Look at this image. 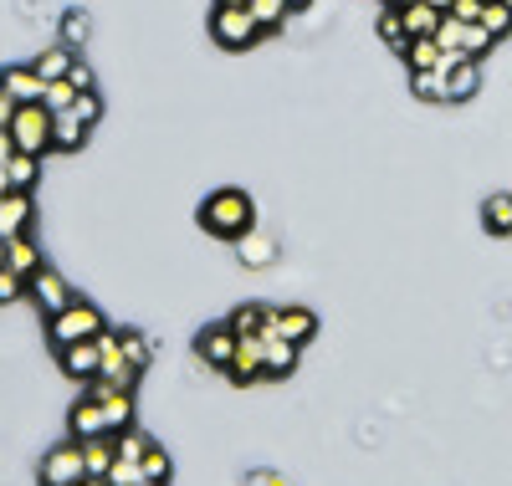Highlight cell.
Listing matches in <instances>:
<instances>
[{
	"instance_id": "10",
	"label": "cell",
	"mask_w": 512,
	"mask_h": 486,
	"mask_svg": "<svg viewBox=\"0 0 512 486\" xmlns=\"http://www.w3.org/2000/svg\"><path fill=\"white\" fill-rule=\"evenodd\" d=\"M57 359H62V374H67V379L88 384V379H98V369H103V348H98V338L67 343V348H57Z\"/></svg>"
},
{
	"instance_id": "12",
	"label": "cell",
	"mask_w": 512,
	"mask_h": 486,
	"mask_svg": "<svg viewBox=\"0 0 512 486\" xmlns=\"http://www.w3.org/2000/svg\"><path fill=\"white\" fill-rule=\"evenodd\" d=\"M31 215H36L31 210V190H11L6 200H0V236H6V241L11 236H26L31 231Z\"/></svg>"
},
{
	"instance_id": "30",
	"label": "cell",
	"mask_w": 512,
	"mask_h": 486,
	"mask_svg": "<svg viewBox=\"0 0 512 486\" xmlns=\"http://www.w3.org/2000/svg\"><path fill=\"white\" fill-rule=\"evenodd\" d=\"M118 343H123V359L144 374V369H149V338H144V333H118Z\"/></svg>"
},
{
	"instance_id": "26",
	"label": "cell",
	"mask_w": 512,
	"mask_h": 486,
	"mask_svg": "<svg viewBox=\"0 0 512 486\" xmlns=\"http://www.w3.org/2000/svg\"><path fill=\"white\" fill-rule=\"evenodd\" d=\"M72 103H77V87H72L67 77L47 82V93H41V108H47V113H67Z\"/></svg>"
},
{
	"instance_id": "47",
	"label": "cell",
	"mask_w": 512,
	"mask_h": 486,
	"mask_svg": "<svg viewBox=\"0 0 512 486\" xmlns=\"http://www.w3.org/2000/svg\"><path fill=\"white\" fill-rule=\"evenodd\" d=\"M287 6H292V11H303V6H308V0H287Z\"/></svg>"
},
{
	"instance_id": "3",
	"label": "cell",
	"mask_w": 512,
	"mask_h": 486,
	"mask_svg": "<svg viewBox=\"0 0 512 486\" xmlns=\"http://www.w3.org/2000/svg\"><path fill=\"white\" fill-rule=\"evenodd\" d=\"M11 144L21 149V154H47L52 149V113L41 108V103H21L16 108V118H11Z\"/></svg>"
},
{
	"instance_id": "32",
	"label": "cell",
	"mask_w": 512,
	"mask_h": 486,
	"mask_svg": "<svg viewBox=\"0 0 512 486\" xmlns=\"http://www.w3.org/2000/svg\"><path fill=\"white\" fill-rule=\"evenodd\" d=\"M88 31H93V21L82 16V11H67V16H62V41H67V47H77V41H88Z\"/></svg>"
},
{
	"instance_id": "34",
	"label": "cell",
	"mask_w": 512,
	"mask_h": 486,
	"mask_svg": "<svg viewBox=\"0 0 512 486\" xmlns=\"http://www.w3.org/2000/svg\"><path fill=\"white\" fill-rule=\"evenodd\" d=\"M507 26H512V11L507 6H497V0H492V6H482V31L487 36H502Z\"/></svg>"
},
{
	"instance_id": "46",
	"label": "cell",
	"mask_w": 512,
	"mask_h": 486,
	"mask_svg": "<svg viewBox=\"0 0 512 486\" xmlns=\"http://www.w3.org/2000/svg\"><path fill=\"white\" fill-rule=\"evenodd\" d=\"M0 267H6V236H0Z\"/></svg>"
},
{
	"instance_id": "19",
	"label": "cell",
	"mask_w": 512,
	"mask_h": 486,
	"mask_svg": "<svg viewBox=\"0 0 512 486\" xmlns=\"http://www.w3.org/2000/svg\"><path fill=\"white\" fill-rule=\"evenodd\" d=\"M82 461H88V476H108V471H113V461H118L113 435H93V440H82Z\"/></svg>"
},
{
	"instance_id": "23",
	"label": "cell",
	"mask_w": 512,
	"mask_h": 486,
	"mask_svg": "<svg viewBox=\"0 0 512 486\" xmlns=\"http://www.w3.org/2000/svg\"><path fill=\"white\" fill-rule=\"evenodd\" d=\"M6 174H11V190H31V185H36V174H41V159L16 149V154L6 159Z\"/></svg>"
},
{
	"instance_id": "25",
	"label": "cell",
	"mask_w": 512,
	"mask_h": 486,
	"mask_svg": "<svg viewBox=\"0 0 512 486\" xmlns=\"http://www.w3.org/2000/svg\"><path fill=\"white\" fill-rule=\"evenodd\" d=\"M113 446H118V461H144L154 440H149V435H139L134 425H128V430H118V435H113Z\"/></svg>"
},
{
	"instance_id": "16",
	"label": "cell",
	"mask_w": 512,
	"mask_h": 486,
	"mask_svg": "<svg viewBox=\"0 0 512 486\" xmlns=\"http://www.w3.org/2000/svg\"><path fill=\"white\" fill-rule=\"evenodd\" d=\"M93 435H108V420H103V405L82 394L72 405V440H93Z\"/></svg>"
},
{
	"instance_id": "44",
	"label": "cell",
	"mask_w": 512,
	"mask_h": 486,
	"mask_svg": "<svg viewBox=\"0 0 512 486\" xmlns=\"http://www.w3.org/2000/svg\"><path fill=\"white\" fill-rule=\"evenodd\" d=\"M82 486H113L108 476H82Z\"/></svg>"
},
{
	"instance_id": "50",
	"label": "cell",
	"mask_w": 512,
	"mask_h": 486,
	"mask_svg": "<svg viewBox=\"0 0 512 486\" xmlns=\"http://www.w3.org/2000/svg\"><path fill=\"white\" fill-rule=\"evenodd\" d=\"M390 6H410V0H390Z\"/></svg>"
},
{
	"instance_id": "2",
	"label": "cell",
	"mask_w": 512,
	"mask_h": 486,
	"mask_svg": "<svg viewBox=\"0 0 512 486\" xmlns=\"http://www.w3.org/2000/svg\"><path fill=\"white\" fill-rule=\"evenodd\" d=\"M103 328H108V323H103L98 307L77 297V302H67L62 313L52 318V343H57V348H67V343H88V338H98Z\"/></svg>"
},
{
	"instance_id": "40",
	"label": "cell",
	"mask_w": 512,
	"mask_h": 486,
	"mask_svg": "<svg viewBox=\"0 0 512 486\" xmlns=\"http://www.w3.org/2000/svg\"><path fill=\"white\" fill-rule=\"evenodd\" d=\"M246 486H292L287 476H277V471H251L246 476Z\"/></svg>"
},
{
	"instance_id": "1",
	"label": "cell",
	"mask_w": 512,
	"mask_h": 486,
	"mask_svg": "<svg viewBox=\"0 0 512 486\" xmlns=\"http://www.w3.org/2000/svg\"><path fill=\"white\" fill-rule=\"evenodd\" d=\"M200 226L210 236H221V241H241L256 226V205H251L246 190H216V195H205V205H200Z\"/></svg>"
},
{
	"instance_id": "45",
	"label": "cell",
	"mask_w": 512,
	"mask_h": 486,
	"mask_svg": "<svg viewBox=\"0 0 512 486\" xmlns=\"http://www.w3.org/2000/svg\"><path fill=\"white\" fill-rule=\"evenodd\" d=\"M425 6H436V11H451V0H425Z\"/></svg>"
},
{
	"instance_id": "29",
	"label": "cell",
	"mask_w": 512,
	"mask_h": 486,
	"mask_svg": "<svg viewBox=\"0 0 512 486\" xmlns=\"http://www.w3.org/2000/svg\"><path fill=\"white\" fill-rule=\"evenodd\" d=\"M410 87H415L420 98H451L446 72H410Z\"/></svg>"
},
{
	"instance_id": "24",
	"label": "cell",
	"mask_w": 512,
	"mask_h": 486,
	"mask_svg": "<svg viewBox=\"0 0 512 486\" xmlns=\"http://www.w3.org/2000/svg\"><path fill=\"white\" fill-rule=\"evenodd\" d=\"M246 11L256 16V26H262V31H277L292 6H287V0H246Z\"/></svg>"
},
{
	"instance_id": "33",
	"label": "cell",
	"mask_w": 512,
	"mask_h": 486,
	"mask_svg": "<svg viewBox=\"0 0 512 486\" xmlns=\"http://www.w3.org/2000/svg\"><path fill=\"white\" fill-rule=\"evenodd\" d=\"M139 471H144V481H169V471H175V466H169V456L159 446H149V456L139 461Z\"/></svg>"
},
{
	"instance_id": "6",
	"label": "cell",
	"mask_w": 512,
	"mask_h": 486,
	"mask_svg": "<svg viewBox=\"0 0 512 486\" xmlns=\"http://www.w3.org/2000/svg\"><path fill=\"white\" fill-rule=\"evenodd\" d=\"M26 297H31L47 318H57L67 302H77V297H72V287H67V277H62L57 267H36V272L26 277Z\"/></svg>"
},
{
	"instance_id": "41",
	"label": "cell",
	"mask_w": 512,
	"mask_h": 486,
	"mask_svg": "<svg viewBox=\"0 0 512 486\" xmlns=\"http://www.w3.org/2000/svg\"><path fill=\"white\" fill-rule=\"evenodd\" d=\"M16 108H21V103H16V98L6 93V87H0V128H11V118H16Z\"/></svg>"
},
{
	"instance_id": "4",
	"label": "cell",
	"mask_w": 512,
	"mask_h": 486,
	"mask_svg": "<svg viewBox=\"0 0 512 486\" xmlns=\"http://www.w3.org/2000/svg\"><path fill=\"white\" fill-rule=\"evenodd\" d=\"M210 36H216V47L226 52H246L256 36H262V26H256V16L246 6H216V16H210Z\"/></svg>"
},
{
	"instance_id": "36",
	"label": "cell",
	"mask_w": 512,
	"mask_h": 486,
	"mask_svg": "<svg viewBox=\"0 0 512 486\" xmlns=\"http://www.w3.org/2000/svg\"><path fill=\"white\" fill-rule=\"evenodd\" d=\"M108 481L113 486H144V471H139V461H113Z\"/></svg>"
},
{
	"instance_id": "31",
	"label": "cell",
	"mask_w": 512,
	"mask_h": 486,
	"mask_svg": "<svg viewBox=\"0 0 512 486\" xmlns=\"http://www.w3.org/2000/svg\"><path fill=\"white\" fill-rule=\"evenodd\" d=\"M487 226L492 231H512V195H492L487 200Z\"/></svg>"
},
{
	"instance_id": "15",
	"label": "cell",
	"mask_w": 512,
	"mask_h": 486,
	"mask_svg": "<svg viewBox=\"0 0 512 486\" xmlns=\"http://www.w3.org/2000/svg\"><path fill=\"white\" fill-rule=\"evenodd\" d=\"M405 62H410V72H446V52L436 47V36H410Z\"/></svg>"
},
{
	"instance_id": "7",
	"label": "cell",
	"mask_w": 512,
	"mask_h": 486,
	"mask_svg": "<svg viewBox=\"0 0 512 486\" xmlns=\"http://www.w3.org/2000/svg\"><path fill=\"white\" fill-rule=\"evenodd\" d=\"M262 333H267V338H287V343L303 348V343L318 333V318L308 313V307H272V318H267Z\"/></svg>"
},
{
	"instance_id": "21",
	"label": "cell",
	"mask_w": 512,
	"mask_h": 486,
	"mask_svg": "<svg viewBox=\"0 0 512 486\" xmlns=\"http://www.w3.org/2000/svg\"><path fill=\"white\" fill-rule=\"evenodd\" d=\"M72 62H77V52L67 47V41H57V47H41V57L31 62L41 77H47V82H57V77H67L72 72Z\"/></svg>"
},
{
	"instance_id": "35",
	"label": "cell",
	"mask_w": 512,
	"mask_h": 486,
	"mask_svg": "<svg viewBox=\"0 0 512 486\" xmlns=\"http://www.w3.org/2000/svg\"><path fill=\"white\" fill-rule=\"evenodd\" d=\"M16 297H26V277H21V272H11V267H0V307L16 302Z\"/></svg>"
},
{
	"instance_id": "48",
	"label": "cell",
	"mask_w": 512,
	"mask_h": 486,
	"mask_svg": "<svg viewBox=\"0 0 512 486\" xmlns=\"http://www.w3.org/2000/svg\"><path fill=\"white\" fill-rule=\"evenodd\" d=\"M216 6H246V0H216Z\"/></svg>"
},
{
	"instance_id": "14",
	"label": "cell",
	"mask_w": 512,
	"mask_h": 486,
	"mask_svg": "<svg viewBox=\"0 0 512 486\" xmlns=\"http://www.w3.org/2000/svg\"><path fill=\"white\" fill-rule=\"evenodd\" d=\"M88 134H93V128L82 123L72 108H67V113H52V149H62V154H77L82 144H88Z\"/></svg>"
},
{
	"instance_id": "28",
	"label": "cell",
	"mask_w": 512,
	"mask_h": 486,
	"mask_svg": "<svg viewBox=\"0 0 512 486\" xmlns=\"http://www.w3.org/2000/svg\"><path fill=\"white\" fill-rule=\"evenodd\" d=\"M379 36L390 41L395 52H405V41H410V36H405V16H400V6H390V11L379 16Z\"/></svg>"
},
{
	"instance_id": "17",
	"label": "cell",
	"mask_w": 512,
	"mask_h": 486,
	"mask_svg": "<svg viewBox=\"0 0 512 486\" xmlns=\"http://www.w3.org/2000/svg\"><path fill=\"white\" fill-rule=\"evenodd\" d=\"M6 267L21 272V277H31L36 267H47V261H41V246H36L31 236H11V241H6Z\"/></svg>"
},
{
	"instance_id": "20",
	"label": "cell",
	"mask_w": 512,
	"mask_h": 486,
	"mask_svg": "<svg viewBox=\"0 0 512 486\" xmlns=\"http://www.w3.org/2000/svg\"><path fill=\"white\" fill-rule=\"evenodd\" d=\"M400 16H405V36H436V26H441L446 11L425 6V0H410V6H400Z\"/></svg>"
},
{
	"instance_id": "9",
	"label": "cell",
	"mask_w": 512,
	"mask_h": 486,
	"mask_svg": "<svg viewBox=\"0 0 512 486\" xmlns=\"http://www.w3.org/2000/svg\"><path fill=\"white\" fill-rule=\"evenodd\" d=\"M262 369H267V338L262 333H236V359H231V379L236 384H246V379H262Z\"/></svg>"
},
{
	"instance_id": "37",
	"label": "cell",
	"mask_w": 512,
	"mask_h": 486,
	"mask_svg": "<svg viewBox=\"0 0 512 486\" xmlns=\"http://www.w3.org/2000/svg\"><path fill=\"white\" fill-rule=\"evenodd\" d=\"M72 113H77L82 123H88V128H93V123L103 118V103H98V93H77V103H72Z\"/></svg>"
},
{
	"instance_id": "38",
	"label": "cell",
	"mask_w": 512,
	"mask_h": 486,
	"mask_svg": "<svg viewBox=\"0 0 512 486\" xmlns=\"http://www.w3.org/2000/svg\"><path fill=\"white\" fill-rule=\"evenodd\" d=\"M482 6L487 0H451V16L456 21H482Z\"/></svg>"
},
{
	"instance_id": "42",
	"label": "cell",
	"mask_w": 512,
	"mask_h": 486,
	"mask_svg": "<svg viewBox=\"0 0 512 486\" xmlns=\"http://www.w3.org/2000/svg\"><path fill=\"white\" fill-rule=\"evenodd\" d=\"M16 154V144H11V128H0V164H6Z\"/></svg>"
},
{
	"instance_id": "18",
	"label": "cell",
	"mask_w": 512,
	"mask_h": 486,
	"mask_svg": "<svg viewBox=\"0 0 512 486\" xmlns=\"http://www.w3.org/2000/svg\"><path fill=\"white\" fill-rule=\"evenodd\" d=\"M267 338V333H262ZM297 369V343H287V338H267V369H262V379H287Z\"/></svg>"
},
{
	"instance_id": "22",
	"label": "cell",
	"mask_w": 512,
	"mask_h": 486,
	"mask_svg": "<svg viewBox=\"0 0 512 486\" xmlns=\"http://www.w3.org/2000/svg\"><path fill=\"white\" fill-rule=\"evenodd\" d=\"M241 261H246V267H272V261H277V241L267 236V231H246L241 236Z\"/></svg>"
},
{
	"instance_id": "43",
	"label": "cell",
	"mask_w": 512,
	"mask_h": 486,
	"mask_svg": "<svg viewBox=\"0 0 512 486\" xmlns=\"http://www.w3.org/2000/svg\"><path fill=\"white\" fill-rule=\"evenodd\" d=\"M11 195V174H6V164H0V200Z\"/></svg>"
},
{
	"instance_id": "5",
	"label": "cell",
	"mask_w": 512,
	"mask_h": 486,
	"mask_svg": "<svg viewBox=\"0 0 512 486\" xmlns=\"http://www.w3.org/2000/svg\"><path fill=\"white\" fill-rule=\"evenodd\" d=\"M88 461H82V440H62L41 456V486H82Z\"/></svg>"
},
{
	"instance_id": "49",
	"label": "cell",
	"mask_w": 512,
	"mask_h": 486,
	"mask_svg": "<svg viewBox=\"0 0 512 486\" xmlns=\"http://www.w3.org/2000/svg\"><path fill=\"white\" fill-rule=\"evenodd\" d=\"M144 486H169V481H144Z\"/></svg>"
},
{
	"instance_id": "13",
	"label": "cell",
	"mask_w": 512,
	"mask_h": 486,
	"mask_svg": "<svg viewBox=\"0 0 512 486\" xmlns=\"http://www.w3.org/2000/svg\"><path fill=\"white\" fill-rule=\"evenodd\" d=\"M0 87H6L16 103H41V93H47V77H41L36 67H6V72H0Z\"/></svg>"
},
{
	"instance_id": "27",
	"label": "cell",
	"mask_w": 512,
	"mask_h": 486,
	"mask_svg": "<svg viewBox=\"0 0 512 486\" xmlns=\"http://www.w3.org/2000/svg\"><path fill=\"white\" fill-rule=\"evenodd\" d=\"M267 318H272V307L246 302V307H236V313H231V328H236V333H262V328H267Z\"/></svg>"
},
{
	"instance_id": "39",
	"label": "cell",
	"mask_w": 512,
	"mask_h": 486,
	"mask_svg": "<svg viewBox=\"0 0 512 486\" xmlns=\"http://www.w3.org/2000/svg\"><path fill=\"white\" fill-rule=\"evenodd\" d=\"M67 82L77 87V93H93V67H88V62H72V72H67Z\"/></svg>"
},
{
	"instance_id": "8",
	"label": "cell",
	"mask_w": 512,
	"mask_h": 486,
	"mask_svg": "<svg viewBox=\"0 0 512 486\" xmlns=\"http://www.w3.org/2000/svg\"><path fill=\"white\" fill-rule=\"evenodd\" d=\"M98 348H103V369H98V379H108L113 389H134V384H139V369L123 359V343H118L113 328L98 333Z\"/></svg>"
},
{
	"instance_id": "11",
	"label": "cell",
	"mask_w": 512,
	"mask_h": 486,
	"mask_svg": "<svg viewBox=\"0 0 512 486\" xmlns=\"http://www.w3.org/2000/svg\"><path fill=\"white\" fill-rule=\"evenodd\" d=\"M195 353L210 364V369H231V359H236V328L231 323H216V328H205L200 333V343H195Z\"/></svg>"
}]
</instances>
